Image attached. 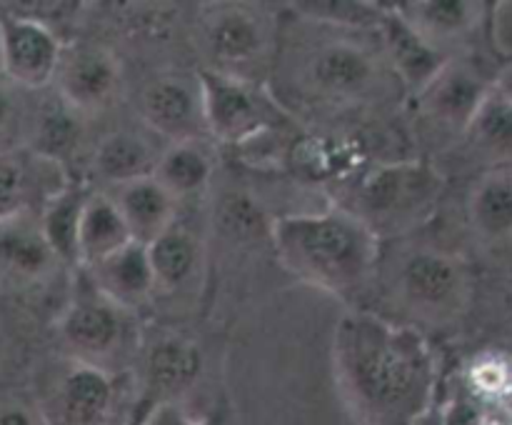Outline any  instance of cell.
<instances>
[{
    "label": "cell",
    "instance_id": "6da1fadb",
    "mask_svg": "<svg viewBox=\"0 0 512 425\" xmlns=\"http://www.w3.org/2000/svg\"><path fill=\"white\" fill-rule=\"evenodd\" d=\"M333 375L360 425H423L438 390V355L413 325L358 310L333 330Z\"/></svg>",
    "mask_w": 512,
    "mask_h": 425
},
{
    "label": "cell",
    "instance_id": "7a4b0ae2",
    "mask_svg": "<svg viewBox=\"0 0 512 425\" xmlns=\"http://www.w3.org/2000/svg\"><path fill=\"white\" fill-rule=\"evenodd\" d=\"M270 238L295 278L335 295L360 288L378 263V233L343 208L280 215Z\"/></svg>",
    "mask_w": 512,
    "mask_h": 425
},
{
    "label": "cell",
    "instance_id": "3957f363",
    "mask_svg": "<svg viewBox=\"0 0 512 425\" xmlns=\"http://www.w3.org/2000/svg\"><path fill=\"white\" fill-rule=\"evenodd\" d=\"M400 290L410 308L433 320H453L473 298V273L460 255L418 250L400 270Z\"/></svg>",
    "mask_w": 512,
    "mask_h": 425
},
{
    "label": "cell",
    "instance_id": "277c9868",
    "mask_svg": "<svg viewBox=\"0 0 512 425\" xmlns=\"http://www.w3.org/2000/svg\"><path fill=\"white\" fill-rule=\"evenodd\" d=\"M198 90L200 103H203L205 130L220 143H248L268 128L263 103L238 75L203 70L198 75Z\"/></svg>",
    "mask_w": 512,
    "mask_h": 425
},
{
    "label": "cell",
    "instance_id": "5b68a950",
    "mask_svg": "<svg viewBox=\"0 0 512 425\" xmlns=\"http://www.w3.org/2000/svg\"><path fill=\"white\" fill-rule=\"evenodd\" d=\"M493 78L495 75H485V70L473 60L450 58L418 93L420 113L430 123L463 138L480 103L493 90Z\"/></svg>",
    "mask_w": 512,
    "mask_h": 425
},
{
    "label": "cell",
    "instance_id": "8992f818",
    "mask_svg": "<svg viewBox=\"0 0 512 425\" xmlns=\"http://www.w3.org/2000/svg\"><path fill=\"white\" fill-rule=\"evenodd\" d=\"M3 18V78L15 88L40 90L55 80L63 43L50 25L23 15Z\"/></svg>",
    "mask_w": 512,
    "mask_h": 425
},
{
    "label": "cell",
    "instance_id": "52a82bcc",
    "mask_svg": "<svg viewBox=\"0 0 512 425\" xmlns=\"http://www.w3.org/2000/svg\"><path fill=\"white\" fill-rule=\"evenodd\" d=\"M115 385L108 370L75 360L38 405L48 425H108Z\"/></svg>",
    "mask_w": 512,
    "mask_h": 425
},
{
    "label": "cell",
    "instance_id": "ba28073f",
    "mask_svg": "<svg viewBox=\"0 0 512 425\" xmlns=\"http://www.w3.org/2000/svg\"><path fill=\"white\" fill-rule=\"evenodd\" d=\"M53 83L73 113H100L118 98L120 65L113 53L95 45L63 48Z\"/></svg>",
    "mask_w": 512,
    "mask_h": 425
},
{
    "label": "cell",
    "instance_id": "9c48e42d",
    "mask_svg": "<svg viewBox=\"0 0 512 425\" xmlns=\"http://www.w3.org/2000/svg\"><path fill=\"white\" fill-rule=\"evenodd\" d=\"M123 335V310L108 303L93 285L88 293L75 295L60 318V338L73 350L75 360L98 368L123 345Z\"/></svg>",
    "mask_w": 512,
    "mask_h": 425
},
{
    "label": "cell",
    "instance_id": "30bf717a",
    "mask_svg": "<svg viewBox=\"0 0 512 425\" xmlns=\"http://www.w3.org/2000/svg\"><path fill=\"white\" fill-rule=\"evenodd\" d=\"M58 263L40 230L38 213L25 210L0 220V288H35L55 273Z\"/></svg>",
    "mask_w": 512,
    "mask_h": 425
},
{
    "label": "cell",
    "instance_id": "8fae6325",
    "mask_svg": "<svg viewBox=\"0 0 512 425\" xmlns=\"http://www.w3.org/2000/svg\"><path fill=\"white\" fill-rule=\"evenodd\" d=\"M440 180L420 163L393 165L370 173L360 185V205L375 218H408L428 208L438 195Z\"/></svg>",
    "mask_w": 512,
    "mask_h": 425
},
{
    "label": "cell",
    "instance_id": "7c38bea8",
    "mask_svg": "<svg viewBox=\"0 0 512 425\" xmlns=\"http://www.w3.org/2000/svg\"><path fill=\"white\" fill-rule=\"evenodd\" d=\"M143 115L150 128L170 143H200L205 130L198 85L178 75L155 78L143 93Z\"/></svg>",
    "mask_w": 512,
    "mask_h": 425
},
{
    "label": "cell",
    "instance_id": "4fadbf2b",
    "mask_svg": "<svg viewBox=\"0 0 512 425\" xmlns=\"http://www.w3.org/2000/svg\"><path fill=\"white\" fill-rule=\"evenodd\" d=\"M490 10H493L490 5L478 0H415V3H400L395 13L430 45L443 50V45L478 33L493 18Z\"/></svg>",
    "mask_w": 512,
    "mask_h": 425
},
{
    "label": "cell",
    "instance_id": "5bb4252c",
    "mask_svg": "<svg viewBox=\"0 0 512 425\" xmlns=\"http://www.w3.org/2000/svg\"><path fill=\"white\" fill-rule=\"evenodd\" d=\"M375 78L378 68L368 50L348 40L320 45L308 63L310 85L330 98H355L368 93Z\"/></svg>",
    "mask_w": 512,
    "mask_h": 425
},
{
    "label": "cell",
    "instance_id": "9a60e30c",
    "mask_svg": "<svg viewBox=\"0 0 512 425\" xmlns=\"http://www.w3.org/2000/svg\"><path fill=\"white\" fill-rule=\"evenodd\" d=\"M90 285L115 308L135 310L150 300L155 293V278L150 270L148 248L140 243H128L115 250L100 263L88 268Z\"/></svg>",
    "mask_w": 512,
    "mask_h": 425
},
{
    "label": "cell",
    "instance_id": "2e32d148",
    "mask_svg": "<svg viewBox=\"0 0 512 425\" xmlns=\"http://www.w3.org/2000/svg\"><path fill=\"white\" fill-rule=\"evenodd\" d=\"M203 358L198 345L185 338H163L145 355V393L153 403H180L185 393L198 383Z\"/></svg>",
    "mask_w": 512,
    "mask_h": 425
},
{
    "label": "cell",
    "instance_id": "e0dca14e",
    "mask_svg": "<svg viewBox=\"0 0 512 425\" xmlns=\"http://www.w3.org/2000/svg\"><path fill=\"white\" fill-rule=\"evenodd\" d=\"M468 225L488 248L512 243V168L485 170L473 183L465 203Z\"/></svg>",
    "mask_w": 512,
    "mask_h": 425
},
{
    "label": "cell",
    "instance_id": "ac0fdd59",
    "mask_svg": "<svg viewBox=\"0 0 512 425\" xmlns=\"http://www.w3.org/2000/svg\"><path fill=\"white\" fill-rule=\"evenodd\" d=\"M128 228L130 238L140 245H150L155 238L175 225V203L153 175L130 180V183L115 185V193L110 195Z\"/></svg>",
    "mask_w": 512,
    "mask_h": 425
},
{
    "label": "cell",
    "instance_id": "d6986e66",
    "mask_svg": "<svg viewBox=\"0 0 512 425\" xmlns=\"http://www.w3.org/2000/svg\"><path fill=\"white\" fill-rule=\"evenodd\" d=\"M205 40L218 63V73L235 75L243 65L255 63L265 48L260 20L243 8H220L205 23Z\"/></svg>",
    "mask_w": 512,
    "mask_h": 425
},
{
    "label": "cell",
    "instance_id": "ffe728a7",
    "mask_svg": "<svg viewBox=\"0 0 512 425\" xmlns=\"http://www.w3.org/2000/svg\"><path fill=\"white\" fill-rule=\"evenodd\" d=\"M378 28L380 33H383L385 50H388L390 60H393L395 73L405 80V85H408L410 90H415V95H418L420 90L435 78V73L450 60L445 58L443 50H438L435 45H430L423 35L415 33V30L395 13V8L383 15Z\"/></svg>",
    "mask_w": 512,
    "mask_h": 425
},
{
    "label": "cell",
    "instance_id": "44dd1931",
    "mask_svg": "<svg viewBox=\"0 0 512 425\" xmlns=\"http://www.w3.org/2000/svg\"><path fill=\"white\" fill-rule=\"evenodd\" d=\"M463 143L485 170L512 168V103L490 90L465 128Z\"/></svg>",
    "mask_w": 512,
    "mask_h": 425
},
{
    "label": "cell",
    "instance_id": "7402d4cb",
    "mask_svg": "<svg viewBox=\"0 0 512 425\" xmlns=\"http://www.w3.org/2000/svg\"><path fill=\"white\" fill-rule=\"evenodd\" d=\"M133 243L113 198L108 193L85 195L78 220V265L90 268L115 250Z\"/></svg>",
    "mask_w": 512,
    "mask_h": 425
},
{
    "label": "cell",
    "instance_id": "603a6c76",
    "mask_svg": "<svg viewBox=\"0 0 512 425\" xmlns=\"http://www.w3.org/2000/svg\"><path fill=\"white\" fill-rule=\"evenodd\" d=\"M148 248L150 270L155 278V290L175 293L195 278L200 265V243L190 230L178 223L165 230L160 238L145 245Z\"/></svg>",
    "mask_w": 512,
    "mask_h": 425
},
{
    "label": "cell",
    "instance_id": "cb8c5ba5",
    "mask_svg": "<svg viewBox=\"0 0 512 425\" xmlns=\"http://www.w3.org/2000/svg\"><path fill=\"white\" fill-rule=\"evenodd\" d=\"M213 173V158L200 143H170L158 155L153 178L170 198L180 200L208 185Z\"/></svg>",
    "mask_w": 512,
    "mask_h": 425
},
{
    "label": "cell",
    "instance_id": "d4e9b609",
    "mask_svg": "<svg viewBox=\"0 0 512 425\" xmlns=\"http://www.w3.org/2000/svg\"><path fill=\"white\" fill-rule=\"evenodd\" d=\"M465 395L488 410H508L512 405V353L505 348H485L468 360L463 370Z\"/></svg>",
    "mask_w": 512,
    "mask_h": 425
},
{
    "label": "cell",
    "instance_id": "484cf974",
    "mask_svg": "<svg viewBox=\"0 0 512 425\" xmlns=\"http://www.w3.org/2000/svg\"><path fill=\"white\" fill-rule=\"evenodd\" d=\"M153 145L140 133L120 130V133L108 135L95 150V170L100 178H105L113 185L130 183V180L145 178L155 168Z\"/></svg>",
    "mask_w": 512,
    "mask_h": 425
},
{
    "label": "cell",
    "instance_id": "4316f807",
    "mask_svg": "<svg viewBox=\"0 0 512 425\" xmlns=\"http://www.w3.org/2000/svg\"><path fill=\"white\" fill-rule=\"evenodd\" d=\"M85 195L88 190L65 185L58 195L45 200L43 213H38L40 230L60 263H78V220Z\"/></svg>",
    "mask_w": 512,
    "mask_h": 425
},
{
    "label": "cell",
    "instance_id": "83f0119b",
    "mask_svg": "<svg viewBox=\"0 0 512 425\" xmlns=\"http://www.w3.org/2000/svg\"><path fill=\"white\" fill-rule=\"evenodd\" d=\"M73 113V110H70ZM65 110H45L33 135V155L60 165L78 145V123Z\"/></svg>",
    "mask_w": 512,
    "mask_h": 425
},
{
    "label": "cell",
    "instance_id": "f1b7e54d",
    "mask_svg": "<svg viewBox=\"0 0 512 425\" xmlns=\"http://www.w3.org/2000/svg\"><path fill=\"white\" fill-rule=\"evenodd\" d=\"M30 165L15 153H0V220L28 208Z\"/></svg>",
    "mask_w": 512,
    "mask_h": 425
},
{
    "label": "cell",
    "instance_id": "f546056e",
    "mask_svg": "<svg viewBox=\"0 0 512 425\" xmlns=\"http://www.w3.org/2000/svg\"><path fill=\"white\" fill-rule=\"evenodd\" d=\"M300 10H308L305 15L310 18L325 20V23H338V25H380L385 10L380 5L370 3H345V0H318V3H298Z\"/></svg>",
    "mask_w": 512,
    "mask_h": 425
},
{
    "label": "cell",
    "instance_id": "4dcf8cb0",
    "mask_svg": "<svg viewBox=\"0 0 512 425\" xmlns=\"http://www.w3.org/2000/svg\"><path fill=\"white\" fill-rule=\"evenodd\" d=\"M220 215H223V225L230 233L248 235L260 228V210L248 198H243V195L225 200Z\"/></svg>",
    "mask_w": 512,
    "mask_h": 425
},
{
    "label": "cell",
    "instance_id": "1f68e13d",
    "mask_svg": "<svg viewBox=\"0 0 512 425\" xmlns=\"http://www.w3.org/2000/svg\"><path fill=\"white\" fill-rule=\"evenodd\" d=\"M138 425H215L213 418H195L183 403L150 405Z\"/></svg>",
    "mask_w": 512,
    "mask_h": 425
},
{
    "label": "cell",
    "instance_id": "d6a6232c",
    "mask_svg": "<svg viewBox=\"0 0 512 425\" xmlns=\"http://www.w3.org/2000/svg\"><path fill=\"white\" fill-rule=\"evenodd\" d=\"M0 425H48L38 405L23 403L18 398L0 400Z\"/></svg>",
    "mask_w": 512,
    "mask_h": 425
},
{
    "label": "cell",
    "instance_id": "836d02e7",
    "mask_svg": "<svg viewBox=\"0 0 512 425\" xmlns=\"http://www.w3.org/2000/svg\"><path fill=\"white\" fill-rule=\"evenodd\" d=\"M13 88L15 85L8 83V80L0 75V135L10 128V123H13V118H15Z\"/></svg>",
    "mask_w": 512,
    "mask_h": 425
},
{
    "label": "cell",
    "instance_id": "e575fe53",
    "mask_svg": "<svg viewBox=\"0 0 512 425\" xmlns=\"http://www.w3.org/2000/svg\"><path fill=\"white\" fill-rule=\"evenodd\" d=\"M493 90L500 95V98H505L508 103H512V58H505V63L495 70Z\"/></svg>",
    "mask_w": 512,
    "mask_h": 425
},
{
    "label": "cell",
    "instance_id": "d590c367",
    "mask_svg": "<svg viewBox=\"0 0 512 425\" xmlns=\"http://www.w3.org/2000/svg\"><path fill=\"white\" fill-rule=\"evenodd\" d=\"M0 75H3V18H0Z\"/></svg>",
    "mask_w": 512,
    "mask_h": 425
},
{
    "label": "cell",
    "instance_id": "8d00e7d4",
    "mask_svg": "<svg viewBox=\"0 0 512 425\" xmlns=\"http://www.w3.org/2000/svg\"><path fill=\"white\" fill-rule=\"evenodd\" d=\"M508 415H510V418H512V405H510V408H508Z\"/></svg>",
    "mask_w": 512,
    "mask_h": 425
}]
</instances>
